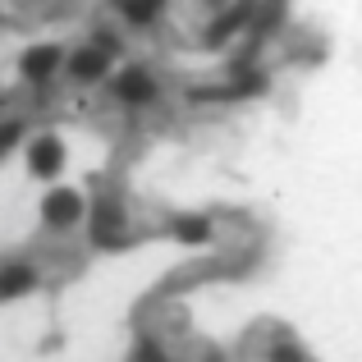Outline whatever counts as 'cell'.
<instances>
[{
  "instance_id": "1",
  "label": "cell",
  "mask_w": 362,
  "mask_h": 362,
  "mask_svg": "<svg viewBox=\"0 0 362 362\" xmlns=\"http://www.w3.org/2000/svg\"><path fill=\"white\" fill-rule=\"evenodd\" d=\"M42 211H46V221H51V225H74L83 216V197L74 193V188H51L46 202H42Z\"/></svg>"
},
{
  "instance_id": "2",
  "label": "cell",
  "mask_w": 362,
  "mask_h": 362,
  "mask_svg": "<svg viewBox=\"0 0 362 362\" xmlns=\"http://www.w3.org/2000/svg\"><path fill=\"white\" fill-rule=\"evenodd\" d=\"M151 97H156V83H151L142 69H124V78H119V101L124 106H147Z\"/></svg>"
},
{
  "instance_id": "3",
  "label": "cell",
  "mask_w": 362,
  "mask_h": 362,
  "mask_svg": "<svg viewBox=\"0 0 362 362\" xmlns=\"http://www.w3.org/2000/svg\"><path fill=\"white\" fill-rule=\"evenodd\" d=\"M55 69H60V51H55V46H33V51L23 55V74H28L33 83L51 78Z\"/></svg>"
},
{
  "instance_id": "4",
  "label": "cell",
  "mask_w": 362,
  "mask_h": 362,
  "mask_svg": "<svg viewBox=\"0 0 362 362\" xmlns=\"http://www.w3.org/2000/svg\"><path fill=\"white\" fill-rule=\"evenodd\" d=\"M119 225H124V216H119L110 202H101L97 216H92V239H97V243H124Z\"/></svg>"
},
{
  "instance_id": "5",
  "label": "cell",
  "mask_w": 362,
  "mask_h": 362,
  "mask_svg": "<svg viewBox=\"0 0 362 362\" xmlns=\"http://www.w3.org/2000/svg\"><path fill=\"white\" fill-rule=\"evenodd\" d=\"M33 170L37 175H55V170H60V160H64V147L55 138H42V142H33Z\"/></svg>"
},
{
  "instance_id": "6",
  "label": "cell",
  "mask_w": 362,
  "mask_h": 362,
  "mask_svg": "<svg viewBox=\"0 0 362 362\" xmlns=\"http://www.w3.org/2000/svg\"><path fill=\"white\" fill-rule=\"evenodd\" d=\"M37 284V275L28 271V266H9V271H0V298H14V293H28Z\"/></svg>"
},
{
  "instance_id": "7",
  "label": "cell",
  "mask_w": 362,
  "mask_h": 362,
  "mask_svg": "<svg viewBox=\"0 0 362 362\" xmlns=\"http://www.w3.org/2000/svg\"><path fill=\"white\" fill-rule=\"evenodd\" d=\"M74 74H78L83 83H97L101 74H106V51H101V46L97 51H78L74 55Z\"/></svg>"
},
{
  "instance_id": "8",
  "label": "cell",
  "mask_w": 362,
  "mask_h": 362,
  "mask_svg": "<svg viewBox=\"0 0 362 362\" xmlns=\"http://www.w3.org/2000/svg\"><path fill=\"white\" fill-rule=\"evenodd\" d=\"M247 14H252V0H243V5H239V9H234V14H225V18H221V23H216V28H211V42H225V37H230V33H234V28H239V23H243V18H247Z\"/></svg>"
},
{
  "instance_id": "9",
  "label": "cell",
  "mask_w": 362,
  "mask_h": 362,
  "mask_svg": "<svg viewBox=\"0 0 362 362\" xmlns=\"http://www.w3.org/2000/svg\"><path fill=\"white\" fill-rule=\"evenodd\" d=\"M119 9L129 18H138V23H147V18L156 14V0H119Z\"/></svg>"
},
{
  "instance_id": "10",
  "label": "cell",
  "mask_w": 362,
  "mask_h": 362,
  "mask_svg": "<svg viewBox=\"0 0 362 362\" xmlns=\"http://www.w3.org/2000/svg\"><path fill=\"white\" fill-rule=\"evenodd\" d=\"M175 234H179L184 243H202V239H206V221H179Z\"/></svg>"
},
{
  "instance_id": "11",
  "label": "cell",
  "mask_w": 362,
  "mask_h": 362,
  "mask_svg": "<svg viewBox=\"0 0 362 362\" xmlns=\"http://www.w3.org/2000/svg\"><path fill=\"white\" fill-rule=\"evenodd\" d=\"M18 133H23L18 124H0V151H5L9 142H18Z\"/></svg>"
},
{
  "instance_id": "12",
  "label": "cell",
  "mask_w": 362,
  "mask_h": 362,
  "mask_svg": "<svg viewBox=\"0 0 362 362\" xmlns=\"http://www.w3.org/2000/svg\"><path fill=\"white\" fill-rule=\"evenodd\" d=\"M156 5H160V0H156Z\"/></svg>"
}]
</instances>
